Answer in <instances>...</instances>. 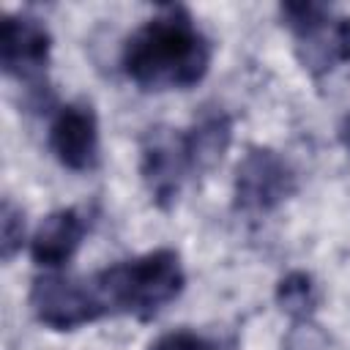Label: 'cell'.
Instances as JSON below:
<instances>
[{"mask_svg":"<svg viewBox=\"0 0 350 350\" xmlns=\"http://www.w3.org/2000/svg\"><path fill=\"white\" fill-rule=\"evenodd\" d=\"M273 298H276V306L290 320H312L320 301H323V290H320V284L312 273L290 271L279 279Z\"/></svg>","mask_w":350,"mask_h":350,"instance_id":"8fae6325","label":"cell"},{"mask_svg":"<svg viewBox=\"0 0 350 350\" xmlns=\"http://www.w3.org/2000/svg\"><path fill=\"white\" fill-rule=\"evenodd\" d=\"M49 150L71 172H90L98 164V115L90 101L77 98L57 109L49 126Z\"/></svg>","mask_w":350,"mask_h":350,"instance_id":"ba28073f","label":"cell"},{"mask_svg":"<svg viewBox=\"0 0 350 350\" xmlns=\"http://www.w3.org/2000/svg\"><path fill=\"white\" fill-rule=\"evenodd\" d=\"M230 142H232V118L219 107L202 109L200 118H194V123L183 131L191 178L213 172L221 164L224 153L230 150Z\"/></svg>","mask_w":350,"mask_h":350,"instance_id":"30bf717a","label":"cell"},{"mask_svg":"<svg viewBox=\"0 0 350 350\" xmlns=\"http://www.w3.org/2000/svg\"><path fill=\"white\" fill-rule=\"evenodd\" d=\"M25 232H27V221H25V211L22 205H16L11 197H3V211H0V254L3 260H14L16 252H22L25 246Z\"/></svg>","mask_w":350,"mask_h":350,"instance_id":"7c38bea8","label":"cell"},{"mask_svg":"<svg viewBox=\"0 0 350 350\" xmlns=\"http://www.w3.org/2000/svg\"><path fill=\"white\" fill-rule=\"evenodd\" d=\"M148 350H227L221 342L202 336L197 331L189 328H178V331H167L161 334L156 342H150Z\"/></svg>","mask_w":350,"mask_h":350,"instance_id":"5bb4252c","label":"cell"},{"mask_svg":"<svg viewBox=\"0 0 350 350\" xmlns=\"http://www.w3.org/2000/svg\"><path fill=\"white\" fill-rule=\"evenodd\" d=\"M279 16L293 33V49L301 68L314 79H323L342 63H350V16L312 0L282 3Z\"/></svg>","mask_w":350,"mask_h":350,"instance_id":"3957f363","label":"cell"},{"mask_svg":"<svg viewBox=\"0 0 350 350\" xmlns=\"http://www.w3.org/2000/svg\"><path fill=\"white\" fill-rule=\"evenodd\" d=\"M88 216L79 208H57L36 227L30 238V257L36 265L57 271L82 246L88 235Z\"/></svg>","mask_w":350,"mask_h":350,"instance_id":"9c48e42d","label":"cell"},{"mask_svg":"<svg viewBox=\"0 0 350 350\" xmlns=\"http://www.w3.org/2000/svg\"><path fill=\"white\" fill-rule=\"evenodd\" d=\"M282 350H331V336L314 320H293L282 339Z\"/></svg>","mask_w":350,"mask_h":350,"instance_id":"4fadbf2b","label":"cell"},{"mask_svg":"<svg viewBox=\"0 0 350 350\" xmlns=\"http://www.w3.org/2000/svg\"><path fill=\"white\" fill-rule=\"evenodd\" d=\"M27 301L33 317L52 331H77L88 323L107 317L90 276H66V273L36 276Z\"/></svg>","mask_w":350,"mask_h":350,"instance_id":"5b68a950","label":"cell"},{"mask_svg":"<svg viewBox=\"0 0 350 350\" xmlns=\"http://www.w3.org/2000/svg\"><path fill=\"white\" fill-rule=\"evenodd\" d=\"M213 44L183 5H164L145 19L120 52L123 74L139 90H189L205 79Z\"/></svg>","mask_w":350,"mask_h":350,"instance_id":"6da1fadb","label":"cell"},{"mask_svg":"<svg viewBox=\"0 0 350 350\" xmlns=\"http://www.w3.org/2000/svg\"><path fill=\"white\" fill-rule=\"evenodd\" d=\"M52 55V33L33 14H5L0 25V66L8 77L41 88Z\"/></svg>","mask_w":350,"mask_h":350,"instance_id":"52a82bcc","label":"cell"},{"mask_svg":"<svg viewBox=\"0 0 350 350\" xmlns=\"http://www.w3.org/2000/svg\"><path fill=\"white\" fill-rule=\"evenodd\" d=\"M139 178L150 194V202L161 211H170L186 178H191L183 131L170 126H153L139 142Z\"/></svg>","mask_w":350,"mask_h":350,"instance_id":"8992f818","label":"cell"},{"mask_svg":"<svg viewBox=\"0 0 350 350\" xmlns=\"http://www.w3.org/2000/svg\"><path fill=\"white\" fill-rule=\"evenodd\" d=\"M298 191V175L273 148L252 145L235 167L232 205L246 216H265Z\"/></svg>","mask_w":350,"mask_h":350,"instance_id":"277c9868","label":"cell"},{"mask_svg":"<svg viewBox=\"0 0 350 350\" xmlns=\"http://www.w3.org/2000/svg\"><path fill=\"white\" fill-rule=\"evenodd\" d=\"M90 279L107 314H131L137 320H153L186 287L180 254L167 246L107 265Z\"/></svg>","mask_w":350,"mask_h":350,"instance_id":"7a4b0ae2","label":"cell"},{"mask_svg":"<svg viewBox=\"0 0 350 350\" xmlns=\"http://www.w3.org/2000/svg\"><path fill=\"white\" fill-rule=\"evenodd\" d=\"M339 142L345 145V150L350 153V115L342 120V126H339Z\"/></svg>","mask_w":350,"mask_h":350,"instance_id":"9a60e30c","label":"cell"}]
</instances>
